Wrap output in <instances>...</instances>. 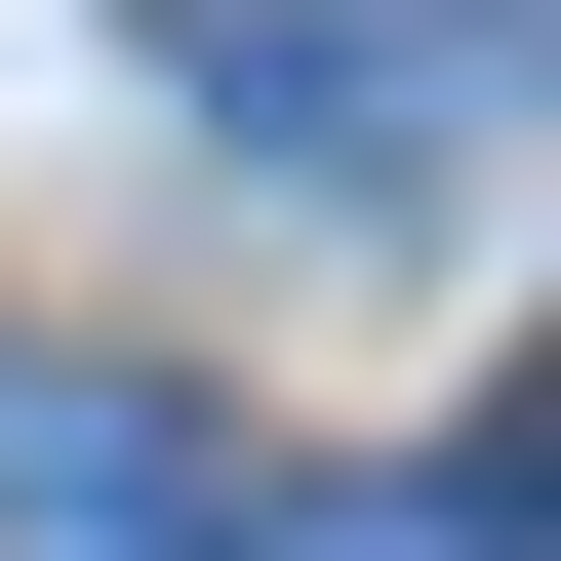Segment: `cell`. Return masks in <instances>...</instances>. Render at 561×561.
I'll return each instance as SVG.
<instances>
[{
	"instance_id": "obj_1",
	"label": "cell",
	"mask_w": 561,
	"mask_h": 561,
	"mask_svg": "<svg viewBox=\"0 0 561 561\" xmlns=\"http://www.w3.org/2000/svg\"><path fill=\"white\" fill-rule=\"evenodd\" d=\"M522 481H362V522H241V561H481Z\"/></svg>"
}]
</instances>
